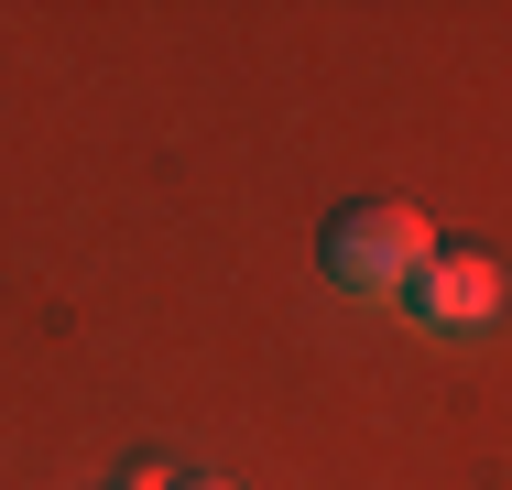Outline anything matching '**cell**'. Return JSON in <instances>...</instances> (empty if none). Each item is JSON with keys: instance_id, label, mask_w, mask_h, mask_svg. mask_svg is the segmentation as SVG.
<instances>
[{"instance_id": "obj_1", "label": "cell", "mask_w": 512, "mask_h": 490, "mask_svg": "<svg viewBox=\"0 0 512 490\" xmlns=\"http://www.w3.org/2000/svg\"><path fill=\"white\" fill-rule=\"evenodd\" d=\"M425 251H436V229L414 218L404 196H349V207H327V229H316V273L338 294H404Z\"/></svg>"}, {"instance_id": "obj_2", "label": "cell", "mask_w": 512, "mask_h": 490, "mask_svg": "<svg viewBox=\"0 0 512 490\" xmlns=\"http://www.w3.org/2000/svg\"><path fill=\"white\" fill-rule=\"evenodd\" d=\"M393 305H404L414 327H480V316H502V262L469 251V240H436Z\"/></svg>"}, {"instance_id": "obj_3", "label": "cell", "mask_w": 512, "mask_h": 490, "mask_svg": "<svg viewBox=\"0 0 512 490\" xmlns=\"http://www.w3.org/2000/svg\"><path fill=\"white\" fill-rule=\"evenodd\" d=\"M120 490H186V469H164V458H142V469H131Z\"/></svg>"}, {"instance_id": "obj_4", "label": "cell", "mask_w": 512, "mask_h": 490, "mask_svg": "<svg viewBox=\"0 0 512 490\" xmlns=\"http://www.w3.org/2000/svg\"><path fill=\"white\" fill-rule=\"evenodd\" d=\"M186 490H229V480H186Z\"/></svg>"}]
</instances>
